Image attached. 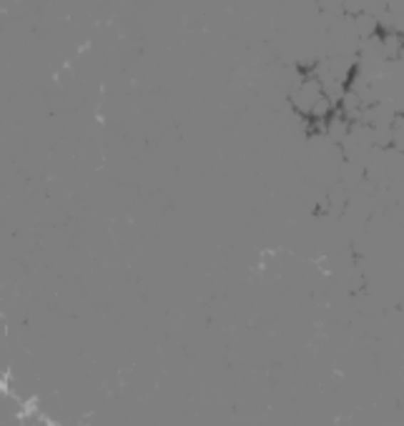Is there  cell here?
Masks as SVG:
<instances>
[{
    "mask_svg": "<svg viewBox=\"0 0 404 426\" xmlns=\"http://www.w3.org/2000/svg\"><path fill=\"white\" fill-rule=\"evenodd\" d=\"M379 41V51H382V58L387 63H397L399 58L404 56V33L397 31V28H379L377 33Z\"/></svg>",
    "mask_w": 404,
    "mask_h": 426,
    "instance_id": "cell-1",
    "label": "cell"
}]
</instances>
